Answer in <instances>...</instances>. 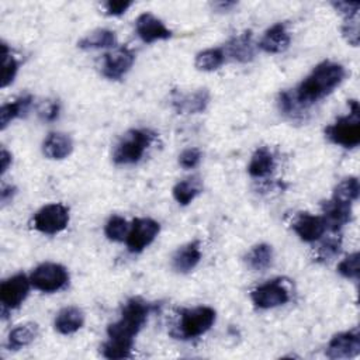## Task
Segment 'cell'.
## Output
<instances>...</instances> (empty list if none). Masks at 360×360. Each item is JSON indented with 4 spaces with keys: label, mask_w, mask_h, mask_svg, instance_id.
Returning <instances> with one entry per match:
<instances>
[{
    "label": "cell",
    "mask_w": 360,
    "mask_h": 360,
    "mask_svg": "<svg viewBox=\"0 0 360 360\" xmlns=\"http://www.w3.org/2000/svg\"><path fill=\"white\" fill-rule=\"evenodd\" d=\"M153 141V134L148 129H131L120 141L114 150L117 165H131L141 160L145 150Z\"/></svg>",
    "instance_id": "obj_4"
},
{
    "label": "cell",
    "mask_w": 360,
    "mask_h": 360,
    "mask_svg": "<svg viewBox=\"0 0 360 360\" xmlns=\"http://www.w3.org/2000/svg\"><path fill=\"white\" fill-rule=\"evenodd\" d=\"M359 191H360V186H359V180L356 177H347L343 179L333 190V200L342 201V202H347L352 204L353 201L357 200L359 197Z\"/></svg>",
    "instance_id": "obj_28"
},
{
    "label": "cell",
    "mask_w": 360,
    "mask_h": 360,
    "mask_svg": "<svg viewBox=\"0 0 360 360\" xmlns=\"http://www.w3.org/2000/svg\"><path fill=\"white\" fill-rule=\"evenodd\" d=\"M291 37L287 31L285 24L277 22L271 25L259 42V48L267 53H280L288 48Z\"/></svg>",
    "instance_id": "obj_17"
},
{
    "label": "cell",
    "mask_w": 360,
    "mask_h": 360,
    "mask_svg": "<svg viewBox=\"0 0 360 360\" xmlns=\"http://www.w3.org/2000/svg\"><path fill=\"white\" fill-rule=\"evenodd\" d=\"M15 194V187L11 186H4L1 190V201L6 204L8 200L13 198V195Z\"/></svg>",
    "instance_id": "obj_41"
},
{
    "label": "cell",
    "mask_w": 360,
    "mask_h": 360,
    "mask_svg": "<svg viewBox=\"0 0 360 360\" xmlns=\"http://www.w3.org/2000/svg\"><path fill=\"white\" fill-rule=\"evenodd\" d=\"M350 114L338 118L332 125L326 127V136L336 145L343 148H354L360 143V118L359 103L356 100L349 101Z\"/></svg>",
    "instance_id": "obj_3"
},
{
    "label": "cell",
    "mask_w": 360,
    "mask_h": 360,
    "mask_svg": "<svg viewBox=\"0 0 360 360\" xmlns=\"http://www.w3.org/2000/svg\"><path fill=\"white\" fill-rule=\"evenodd\" d=\"M135 30L138 37L148 44L160 39H169L173 34L159 18L150 13H143L136 18Z\"/></svg>",
    "instance_id": "obj_14"
},
{
    "label": "cell",
    "mask_w": 360,
    "mask_h": 360,
    "mask_svg": "<svg viewBox=\"0 0 360 360\" xmlns=\"http://www.w3.org/2000/svg\"><path fill=\"white\" fill-rule=\"evenodd\" d=\"M210 103V93L207 89H200L193 93L172 91V105L179 114H197L202 112Z\"/></svg>",
    "instance_id": "obj_13"
},
{
    "label": "cell",
    "mask_w": 360,
    "mask_h": 360,
    "mask_svg": "<svg viewBox=\"0 0 360 360\" xmlns=\"http://www.w3.org/2000/svg\"><path fill=\"white\" fill-rule=\"evenodd\" d=\"M0 163H1V174H4L6 170L8 169L10 163H11V155L7 152L6 148H1V152H0Z\"/></svg>",
    "instance_id": "obj_40"
},
{
    "label": "cell",
    "mask_w": 360,
    "mask_h": 360,
    "mask_svg": "<svg viewBox=\"0 0 360 360\" xmlns=\"http://www.w3.org/2000/svg\"><path fill=\"white\" fill-rule=\"evenodd\" d=\"M340 252V239H328L323 242L318 250V260L326 262L335 257Z\"/></svg>",
    "instance_id": "obj_35"
},
{
    "label": "cell",
    "mask_w": 360,
    "mask_h": 360,
    "mask_svg": "<svg viewBox=\"0 0 360 360\" xmlns=\"http://www.w3.org/2000/svg\"><path fill=\"white\" fill-rule=\"evenodd\" d=\"M131 6H132V1H127V0H108L103 4L104 13L107 15H120L125 13Z\"/></svg>",
    "instance_id": "obj_37"
},
{
    "label": "cell",
    "mask_w": 360,
    "mask_h": 360,
    "mask_svg": "<svg viewBox=\"0 0 360 360\" xmlns=\"http://www.w3.org/2000/svg\"><path fill=\"white\" fill-rule=\"evenodd\" d=\"M31 285L44 292H55L62 290L68 281V270L58 263H42L30 276Z\"/></svg>",
    "instance_id": "obj_6"
},
{
    "label": "cell",
    "mask_w": 360,
    "mask_h": 360,
    "mask_svg": "<svg viewBox=\"0 0 360 360\" xmlns=\"http://www.w3.org/2000/svg\"><path fill=\"white\" fill-rule=\"evenodd\" d=\"M69 222V210L62 204H48L42 207L32 218V226L48 235L58 233L66 228Z\"/></svg>",
    "instance_id": "obj_7"
},
{
    "label": "cell",
    "mask_w": 360,
    "mask_h": 360,
    "mask_svg": "<svg viewBox=\"0 0 360 360\" xmlns=\"http://www.w3.org/2000/svg\"><path fill=\"white\" fill-rule=\"evenodd\" d=\"M226 52L228 55L238 62H250L255 56V46L252 41V32L245 31L243 34L233 37L226 44Z\"/></svg>",
    "instance_id": "obj_20"
},
{
    "label": "cell",
    "mask_w": 360,
    "mask_h": 360,
    "mask_svg": "<svg viewBox=\"0 0 360 360\" xmlns=\"http://www.w3.org/2000/svg\"><path fill=\"white\" fill-rule=\"evenodd\" d=\"M129 232V225L128 222L120 217V215H112L104 228V233L110 240L114 242H121L124 239H127V235Z\"/></svg>",
    "instance_id": "obj_31"
},
{
    "label": "cell",
    "mask_w": 360,
    "mask_h": 360,
    "mask_svg": "<svg viewBox=\"0 0 360 360\" xmlns=\"http://www.w3.org/2000/svg\"><path fill=\"white\" fill-rule=\"evenodd\" d=\"M201 186L197 180H183L179 181L174 187H173V197L176 198V201L181 205H187L190 204L200 193Z\"/></svg>",
    "instance_id": "obj_29"
},
{
    "label": "cell",
    "mask_w": 360,
    "mask_h": 360,
    "mask_svg": "<svg viewBox=\"0 0 360 360\" xmlns=\"http://www.w3.org/2000/svg\"><path fill=\"white\" fill-rule=\"evenodd\" d=\"M346 76V70L342 65L325 60L319 63L297 87L294 100L298 105L312 104L338 87Z\"/></svg>",
    "instance_id": "obj_1"
},
{
    "label": "cell",
    "mask_w": 360,
    "mask_h": 360,
    "mask_svg": "<svg viewBox=\"0 0 360 360\" xmlns=\"http://www.w3.org/2000/svg\"><path fill=\"white\" fill-rule=\"evenodd\" d=\"M359 259L360 255L359 252H354L349 256H346L339 264H338V271L339 274H342L346 278H352V280H357L359 278Z\"/></svg>",
    "instance_id": "obj_33"
},
{
    "label": "cell",
    "mask_w": 360,
    "mask_h": 360,
    "mask_svg": "<svg viewBox=\"0 0 360 360\" xmlns=\"http://www.w3.org/2000/svg\"><path fill=\"white\" fill-rule=\"evenodd\" d=\"M201 260V249L200 242L194 240L177 249L173 255L172 266L179 273H188L191 271Z\"/></svg>",
    "instance_id": "obj_18"
},
{
    "label": "cell",
    "mask_w": 360,
    "mask_h": 360,
    "mask_svg": "<svg viewBox=\"0 0 360 360\" xmlns=\"http://www.w3.org/2000/svg\"><path fill=\"white\" fill-rule=\"evenodd\" d=\"M31 101H32L31 96H22V97L14 100L13 103L3 104V107L0 110V128L4 129L14 118L25 114L30 108Z\"/></svg>",
    "instance_id": "obj_25"
},
{
    "label": "cell",
    "mask_w": 360,
    "mask_h": 360,
    "mask_svg": "<svg viewBox=\"0 0 360 360\" xmlns=\"http://www.w3.org/2000/svg\"><path fill=\"white\" fill-rule=\"evenodd\" d=\"M150 308L152 307L141 298L128 300L122 307L121 319L108 326V339L134 343V338L146 322Z\"/></svg>",
    "instance_id": "obj_2"
},
{
    "label": "cell",
    "mask_w": 360,
    "mask_h": 360,
    "mask_svg": "<svg viewBox=\"0 0 360 360\" xmlns=\"http://www.w3.org/2000/svg\"><path fill=\"white\" fill-rule=\"evenodd\" d=\"M360 353V333L354 328L349 332L335 335L328 347L326 356L329 359H352Z\"/></svg>",
    "instance_id": "obj_12"
},
{
    "label": "cell",
    "mask_w": 360,
    "mask_h": 360,
    "mask_svg": "<svg viewBox=\"0 0 360 360\" xmlns=\"http://www.w3.org/2000/svg\"><path fill=\"white\" fill-rule=\"evenodd\" d=\"M273 260V249L266 243L253 246L245 256V263L255 271L266 270Z\"/></svg>",
    "instance_id": "obj_23"
},
{
    "label": "cell",
    "mask_w": 360,
    "mask_h": 360,
    "mask_svg": "<svg viewBox=\"0 0 360 360\" xmlns=\"http://www.w3.org/2000/svg\"><path fill=\"white\" fill-rule=\"evenodd\" d=\"M250 298L257 308L269 309L285 304L290 300V292L281 283V280L276 278L256 287L250 292Z\"/></svg>",
    "instance_id": "obj_9"
},
{
    "label": "cell",
    "mask_w": 360,
    "mask_h": 360,
    "mask_svg": "<svg viewBox=\"0 0 360 360\" xmlns=\"http://www.w3.org/2000/svg\"><path fill=\"white\" fill-rule=\"evenodd\" d=\"M225 60V52L221 48H210L197 53L194 65L198 70L212 72L218 69Z\"/></svg>",
    "instance_id": "obj_27"
},
{
    "label": "cell",
    "mask_w": 360,
    "mask_h": 360,
    "mask_svg": "<svg viewBox=\"0 0 360 360\" xmlns=\"http://www.w3.org/2000/svg\"><path fill=\"white\" fill-rule=\"evenodd\" d=\"M132 345L134 343L115 340V339H108L103 345L101 352H103V356L107 357V359H125V357L131 356Z\"/></svg>",
    "instance_id": "obj_32"
},
{
    "label": "cell",
    "mask_w": 360,
    "mask_h": 360,
    "mask_svg": "<svg viewBox=\"0 0 360 360\" xmlns=\"http://www.w3.org/2000/svg\"><path fill=\"white\" fill-rule=\"evenodd\" d=\"M159 224L150 218L134 219L125 239L128 250L132 253L142 252L146 246H149L153 242V239L159 233Z\"/></svg>",
    "instance_id": "obj_8"
},
{
    "label": "cell",
    "mask_w": 360,
    "mask_h": 360,
    "mask_svg": "<svg viewBox=\"0 0 360 360\" xmlns=\"http://www.w3.org/2000/svg\"><path fill=\"white\" fill-rule=\"evenodd\" d=\"M332 6L346 17H352V15H357L359 14V8L360 4L359 3H349V1H338V3H332Z\"/></svg>",
    "instance_id": "obj_38"
},
{
    "label": "cell",
    "mask_w": 360,
    "mask_h": 360,
    "mask_svg": "<svg viewBox=\"0 0 360 360\" xmlns=\"http://www.w3.org/2000/svg\"><path fill=\"white\" fill-rule=\"evenodd\" d=\"M42 150L46 158L53 160H60L68 158L73 150V142L70 136L62 132H52L44 141Z\"/></svg>",
    "instance_id": "obj_19"
},
{
    "label": "cell",
    "mask_w": 360,
    "mask_h": 360,
    "mask_svg": "<svg viewBox=\"0 0 360 360\" xmlns=\"http://www.w3.org/2000/svg\"><path fill=\"white\" fill-rule=\"evenodd\" d=\"M135 55L127 46H120L112 52H108L103 58L101 72L107 79H121L134 65Z\"/></svg>",
    "instance_id": "obj_10"
},
{
    "label": "cell",
    "mask_w": 360,
    "mask_h": 360,
    "mask_svg": "<svg viewBox=\"0 0 360 360\" xmlns=\"http://www.w3.org/2000/svg\"><path fill=\"white\" fill-rule=\"evenodd\" d=\"M322 212L326 228L330 231H339L352 218V204L330 198L322 204Z\"/></svg>",
    "instance_id": "obj_16"
},
{
    "label": "cell",
    "mask_w": 360,
    "mask_h": 360,
    "mask_svg": "<svg viewBox=\"0 0 360 360\" xmlns=\"http://www.w3.org/2000/svg\"><path fill=\"white\" fill-rule=\"evenodd\" d=\"M18 70V62L8 53L7 45L1 44V87H7L13 83Z\"/></svg>",
    "instance_id": "obj_30"
},
{
    "label": "cell",
    "mask_w": 360,
    "mask_h": 360,
    "mask_svg": "<svg viewBox=\"0 0 360 360\" xmlns=\"http://www.w3.org/2000/svg\"><path fill=\"white\" fill-rule=\"evenodd\" d=\"M37 335H38V325L37 323L28 322V323H24V325H18L10 332L7 345L13 350H18L21 347L28 346L37 338Z\"/></svg>",
    "instance_id": "obj_24"
},
{
    "label": "cell",
    "mask_w": 360,
    "mask_h": 360,
    "mask_svg": "<svg viewBox=\"0 0 360 360\" xmlns=\"http://www.w3.org/2000/svg\"><path fill=\"white\" fill-rule=\"evenodd\" d=\"M84 315L77 307H66L60 309L55 318V329L62 335L75 333L82 328Z\"/></svg>",
    "instance_id": "obj_21"
},
{
    "label": "cell",
    "mask_w": 360,
    "mask_h": 360,
    "mask_svg": "<svg viewBox=\"0 0 360 360\" xmlns=\"http://www.w3.org/2000/svg\"><path fill=\"white\" fill-rule=\"evenodd\" d=\"M342 34L350 45L357 46V44H359V14L345 18V22L342 25Z\"/></svg>",
    "instance_id": "obj_34"
},
{
    "label": "cell",
    "mask_w": 360,
    "mask_h": 360,
    "mask_svg": "<svg viewBox=\"0 0 360 360\" xmlns=\"http://www.w3.org/2000/svg\"><path fill=\"white\" fill-rule=\"evenodd\" d=\"M274 169V158L271 152L266 148H257L252 155L250 163L248 166V172L252 177H266Z\"/></svg>",
    "instance_id": "obj_22"
},
{
    "label": "cell",
    "mask_w": 360,
    "mask_h": 360,
    "mask_svg": "<svg viewBox=\"0 0 360 360\" xmlns=\"http://www.w3.org/2000/svg\"><path fill=\"white\" fill-rule=\"evenodd\" d=\"M117 44V37L110 30H96L82 38L77 46L82 49H96V48H110Z\"/></svg>",
    "instance_id": "obj_26"
},
{
    "label": "cell",
    "mask_w": 360,
    "mask_h": 360,
    "mask_svg": "<svg viewBox=\"0 0 360 360\" xmlns=\"http://www.w3.org/2000/svg\"><path fill=\"white\" fill-rule=\"evenodd\" d=\"M201 160V152L197 148H187L179 156V163L184 169L195 167Z\"/></svg>",
    "instance_id": "obj_36"
},
{
    "label": "cell",
    "mask_w": 360,
    "mask_h": 360,
    "mask_svg": "<svg viewBox=\"0 0 360 360\" xmlns=\"http://www.w3.org/2000/svg\"><path fill=\"white\" fill-rule=\"evenodd\" d=\"M291 226L304 242H315L326 231L323 218L319 215H312L309 212L297 214Z\"/></svg>",
    "instance_id": "obj_15"
},
{
    "label": "cell",
    "mask_w": 360,
    "mask_h": 360,
    "mask_svg": "<svg viewBox=\"0 0 360 360\" xmlns=\"http://www.w3.org/2000/svg\"><path fill=\"white\" fill-rule=\"evenodd\" d=\"M58 111H59L58 103L49 101V103H46V105L44 108L39 110V115L44 120H46V121H52V120H55L58 117Z\"/></svg>",
    "instance_id": "obj_39"
},
{
    "label": "cell",
    "mask_w": 360,
    "mask_h": 360,
    "mask_svg": "<svg viewBox=\"0 0 360 360\" xmlns=\"http://www.w3.org/2000/svg\"><path fill=\"white\" fill-rule=\"evenodd\" d=\"M30 284L31 281L22 273L15 274L3 281L0 287V300L3 304V311H6L7 308L13 309L20 307L28 294Z\"/></svg>",
    "instance_id": "obj_11"
},
{
    "label": "cell",
    "mask_w": 360,
    "mask_h": 360,
    "mask_svg": "<svg viewBox=\"0 0 360 360\" xmlns=\"http://www.w3.org/2000/svg\"><path fill=\"white\" fill-rule=\"evenodd\" d=\"M215 322V311L210 307L183 309L176 336L179 339H193L205 333Z\"/></svg>",
    "instance_id": "obj_5"
}]
</instances>
